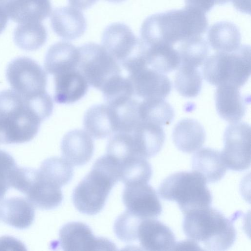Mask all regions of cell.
Instances as JSON below:
<instances>
[{
    "instance_id": "6da1fadb",
    "label": "cell",
    "mask_w": 251,
    "mask_h": 251,
    "mask_svg": "<svg viewBox=\"0 0 251 251\" xmlns=\"http://www.w3.org/2000/svg\"><path fill=\"white\" fill-rule=\"evenodd\" d=\"M208 22L205 14L185 7L148 17L140 29V40L146 46L164 44L174 46L188 38L202 36Z\"/></svg>"
},
{
    "instance_id": "7a4b0ae2",
    "label": "cell",
    "mask_w": 251,
    "mask_h": 251,
    "mask_svg": "<svg viewBox=\"0 0 251 251\" xmlns=\"http://www.w3.org/2000/svg\"><path fill=\"white\" fill-rule=\"evenodd\" d=\"M182 228L188 239L201 250L225 251L232 246L236 238L233 220L210 206L185 214Z\"/></svg>"
},
{
    "instance_id": "3957f363",
    "label": "cell",
    "mask_w": 251,
    "mask_h": 251,
    "mask_svg": "<svg viewBox=\"0 0 251 251\" xmlns=\"http://www.w3.org/2000/svg\"><path fill=\"white\" fill-rule=\"evenodd\" d=\"M44 120L32 104L13 90L0 92V143L32 140Z\"/></svg>"
},
{
    "instance_id": "277c9868",
    "label": "cell",
    "mask_w": 251,
    "mask_h": 251,
    "mask_svg": "<svg viewBox=\"0 0 251 251\" xmlns=\"http://www.w3.org/2000/svg\"><path fill=\"white\" fill-rule=\"evenodd\" d=\"M118 180L119 168L117 161L107 153L99 157L73 191L72 199L75 207L87 215L99 213Z\"/></svg>"
},
{
    "instance_id": "5b68a950",
    "label": "cell",
    "mask_w": 251,
    "mask_h": 251,
    "mask_svg": "<svg viewBox=\"0 0 251 251\" xmlns=\"http://www.w3.org/2000/svg\"><path fill=\"white\" fill-rule=\"evenodd\" d=\"M206 180L199 173L179 172L170 175L161 182L158 194L164 200L175 201L184 215L198 208L209 207L212 196Z\"/></svg>"
},
{
    "instance_id": "8992f818",
    "label": "cell",
    "mask_w": 251,
    "mask_h": 251,
    "mask_svg": "<svg viewBox=\"0 0 251 251\" xmlns=\"http://www.w3.org/2000/svg\"><path fill=\"white\" fill-rule=\"evenodd\" d=\"M202 64V75L210 84H230L239 88L251 75V47L243 45L233 52H216Z\"/></svg>"
},
{
    "instance_id": "52a82bcc",
    "label": "cell",
    "mask_w": 251,
    "mask_h": 251,
    "mask_svg": "<svg viewBox=\"0 0 251 251\" xmlns=\"http://www.w3.org/2000/svg\"><path fill=\"white\" fill-rule=\"evenodd\" d=\"M6 77L12 90L30 101L49 95L46 91V72L29 57H19L11 61L6 68Z\"/></svg>"
},
{
    "instance_id": "ba28073f",
    "label": "cell",
    "mask_w": 251,
    "mask_h": 251,
    "mask_svg": "<svg viewBox=\"0 0 251 251\" xmlns=\"http://www.w3.org/2000/svg\"><path fill=\"white\" fill-rule=\"evenodd\" d=\"M78 50L77 68L89 85L101 90L112 77L121 75L120 65L102 46L88 43Z\"/></svg>"
},
{
    "instance_id": "9c48e42d",
    "label": "cell",
    "mask_w": 251,
    "mask_h": 251,
    "mask_svg": "<svg viewBox=\"0 0 251 251\" xmlns=\"http://www.w3.org/2000/svg\"><path fill=\"white\" fill-rule=\"evenodd\" d=\"M101 42L102 47L126 70L145 57V46L124 23H115L106 26Z\"/></svg>"
},
{
    "instance_id": "30bf717a",
    "label": "cell",
    "mask_w": 251,
    "mask_h": 251,
    "mask_svg": "<svg viewBox=\"0 0 251 251\" xmlns=\"http://www.w3.org/2000/svg\"><path fill=\"white\" fill-rule=\"evenodd\" d=\"M251 131L250 126L243 122L232 123L226 128L221 153L229 169L241 172L250 168Z\"/></svg>"
},
{
    "instance_id": "8fae6325",
    "label": "cell",
    "mask_w": 251,
    "mask_h": 251,
    "mask_svg": "<svg viewBox=\"0 0 251 251\" xmlns=\"http://www.w3.org/2000/svg\"><path fill=\"white\" fill-rule=\"evenodd\" d=\"M59 243L64 251L115 250V245L104 238L96 237L90 227L80 222L63 225L59 232Z\"/></svg>"
},
{
    "instance_id": "7c38bea8",
    "label": "cell",
    "mask_w": 251,
    "mask_h": 251,
    "mask_svg": "<svg viewBox=\"0 0 251 251\" xmlns=\"http://www.w3.org/2000/svg\"><path fill=\"white\" fill-rule=\"evenodd\" d=\"M122 198L126 210L141 219L157 218L162 212L156 192L148 183L125 185Z\"/></svg>"
},
{
    "instance_id": "4fadbf2b",
    "label": "cell",
    "mask_w": 251,
    "mask_h": 251,
    "mask_svg": "<svg viewBox=\"0 0 251 251\" xmlns=\"http://www.w3.org/2000/svg\"><path fill=\"white\" fill-rule=\"evenodd\" d=\"M134 96L143 99L165 98L172 89L170 79L164 74L145 66L128 74Z\"/></svg>"
},
{
    "instance_id": "5bb4252c",
    "label": "cell",
    "mask_w": 251,
    "mask_h": 251,
    "mask_svg": "<svg viewBox=\"0 0 251 251\" xmlns=\"http://www.w3.org/2000/svg\"><path fill=\"white\" fill-rule=\"evenodd\" d=\"M137 240L142 250L146 251L174 250L176 244L172 230L154 218L140 221L137 230Z\"/></svg>"
},
{
    "instance_id": "9a60e30c",
    "label": "cell",
    "mask_w": 251,
    "mask_h": 251,
    "mask_svg": "<svg viewBox=\"0 0 251 251\" xmlns=\"http://www.w3.org/2000/svg\"><path fill=\"white\" fill-rule=\"evenodd\" d=\"M128 133L133 153L145 159L156 155L165 141V133L161 126L141 121Z\"/></svg>"
},
{
    "instance_id": "2e32d148",
    "label": "cell",
    "mask_w": 251,
    "mask_h": 251,
    "mask_svg": "<svg viewBox=\"0 0 251 251\" xmlns=\"http://www.w3.org/2000/svg\"><path fill=\"white\" fill-rule=\"evenodd\" d=\"M0 6L14 22H41L51 11L50 0H0Z\"/></svg>"
},
{
    "instance_id": "e0dca14e",
    "label": "cell",
    "mask_w": 251,
    "mask_h": 251,
    "mask_svg": "<svg viewBox=\"0 0 251 251\" xmlns=\"http://www.w3.org/2000/svg\"><path fill=\"white\" fill-rule=\"evenodd\" d=\"M63 158L73 166H82L91 159L94 150L91 136L85 131L75 129L67 132L61 144Z\"/></svg>"
},
{
    "instance_id": "ac0fdd59",
    "label": "cell",
    "mask_w": 251,
    "mask_h": 251,
    "mask_svg": "<svg viewBox=\"0 0 251 251\" xmlns=\"http://www.w3.org/2000/svg\"><path fill=\"white\" fill-rule=\"evenodd\" d=\"M54 76V101L68 104L81 99L86 94L89 84L78 68L62 72Z\"/></svg>"
},
{
    "instance_id": "d6986e66",
    "label": "cell",
    "mask_w": 251,
    "mask_h": 251,
    "mask_svg": "<svg viewBox=\"0 0 251 251\" xmlns=\"http://www.w3.org/2000/svg\"><path fill=\"white\" fill-rule=\"evenodd\" d=\"M51 25L60 37L67 40H74L82 36L87 28L83 13L73 7L55 8L50 17Z\"/></svg>"
},
{
    "instance_id": "ffe728a7",
    "label": "cell",
    "mask_w": 251,
    "mask_h": 251,
    "mask_svg": "<svg viewBox=\"0 0 251 251\" xmlns=\"http://www.w3.org/2000/svg\"><path fill=\"white\" fill-rule=\"evenodd\" d=\"M215 101L219 115L228 122H239L245 114L246 103L236 86L230 84L218 86Z\"/></svg>"
},
{
    "instance_id": "44dd1931",
    "label": "cell",
    "mask_w": 251,
    "mask_h": 251,
    "mask_svg": "<svg viewBox=\"0 0 251 251\" xmlns=\"http://www.w3.org/2000/svg\"><path fill=\"white\" fill-rule=\"evenodd\" d=\"M83 126L91 137L102 139L117 132L116 116L112 107L107 104H96L85 113Z\"/></svg>"
},
{
    "instance_id": "7402d4cb",
    "label": "cell",
    "mask_w": 251,
    "mask_h": 251,
    "mask_svg": "<svg viewBox=\"0 0 251 251\" xmlns=\"http://www.w3.org/2000/svg\"><path fill=\"white\" fill-rule=\"evenodd\" d=\"M35 210L27 198L13 197L0 202V219L15 228L24 229L33 223Z\"/></svg>"
},
{
    "instance_id": "603a6c76",
    "label": "cell",
    "mask_w": 251,
    "mask_h": 251,
    "mask_svg": "<svg viewBox=\"0 0 251 251\" xmlns=\"http://www.w3.org/2000/svg\"><path fill=\"white\" fill-rule=\"evenodd\" d=\"M79 59L78 48L68 42H59L48 49L44 61L45 69L48 73L54 75L77 69Z\"/></svg>"
},
{
    "instance_id": "cb8c5ba5",
    "label": "cell",
    "mask_w": 251,
    "mask_h": 251,
    "mask_svg": "<svg viewBox=\"0 0 251 251\" xmlns=\"http://www.w3.org/2000/svg\"><path fill=\"white\" fill-rule=\"evenodd\" d=\"M26 195L34 206L44 210L58 207L63 199L61 187L43 176L38 170L34 182Z\"/></svg>"
},
{
    "instance_id": "d4e9b609",
    "label": "cell",
    "mask_w": 251,
    "mask_h": 251,
    "mask_svg": "<svg viewBox=\"0 0 251 251\" xmlns=\"http://www.w3.org/2000/svg\"><path fill=\"white\" fill-rule=\"evenodd\" d=\"M173 140L176 147L185 153H193L200 149L206 134L202 126L192 119L179 121L173 130Z\"/></svg>"
},
{
    "instance_id": "484cf974",
    "label": "cell",
    "mask_w": 251,
    "mask_h": 251,
    "mask_svg": "<svg viewBox=\"0 0 251 251\" xmlns=\"http://www.w3.org/2000/svg\"><path fill=\"white\" fill-rule=\"evenodd\" d=\"M192 168L208 183H215L225 175L226 166L221 151L210 148L199 149L192 157Z\"/></svg>"
},
{
    "instance_id": "4316f807",
    "label": "cell",
    "mask_w": 251,
    "mask_h": 251,
    "mask_svg": "<svg viewBox=\"0 0 251 251\" xmlns=\"http://www.w3.org/2000/svg\"><path fill=\"white\" fill-rule=\"evenodd\" d=\"M207 36L208 45L217 52H233L241 46L240 30L230 22L215 23L209 28Z\"/></svg>"
},
{
    "instance_id": "83f0119b",
    "label": "cell",
    "mask_w": 251,
    "mask_h": 251,
    "mask_svg": "<svg viewBox=\"0 0 251 251\" xmlns=\"http://www.w3.org/2000/svg\"><path fill=\"white\" fill-rule=\"evenodd\" d=\"M145 47L146 62L151 68L166 74L179 67L180 58L177 50L173 46L159 44Z\"/></svg>"
},
{
    "instance_id": "f1b7e54d",
    "label": "cell",
    "mask_w": 251,
    "mask_h": 251,
    "mask_svg": "<svg viewBox=\"0 0 251 251\" xmlns=\"http://www.w3.org/2000/svg\"><path fill=\"white\" fill-rule=\"evenodd\" d=\"M139 113L141 122L158 126L169 125L175 117L173 108L162 98L144 99L139 103Z\"/></svg>"
},
{
    "instance_id": "f546056e",
    "label": "cell",
    "mask_w": 251,
    "mask_h": 251,
    "mask_svg": "<svg viewBox=\"0 0 251 251\" xmlns=\"http://www.w3.org/2000/svg\"><path fill=\"white\" fill-rule=\"evenodd\" d=\"M13 38L16 45L21 49L34 51L45 44L47 32L41 22L22 23L15 28Z\"/></svg>"
},
{
    "instance_id": "4dcf8cb0",
    "label": "cell",
    "mask_w": 251,
    "mask_h": 251,
    "mask_svg": "<svg viewBox=\"0 0 251 251\" xmlns=\"http://www.w3.org/2000/svg\"><path fill=\"white\" fill-rule=\"evenodd\" d=\"M119 180L125 185L148 183L152 176V168L146 159L133 156L120 162Z\"/></svg>"
},
{
    "instance_id": "1f68e13d",
    "label": "cell",
    "mask_w": 251,
    "mask_h": 251,
    "mask_svg": "<svg viewBox=\"0 0 251 251\" xmlns=\"http://www.w3.org/2000/svg\"><path fill=\"white\" fill-rule=\"evenodd\" d=\"M177 50L181 64L198 68L207 58L209 49L208 43L204 38L198 36L180 42Z\"/></svg>"
},
{
    "instance_id": "d6a6232c",
    "label": "cell",
    "mask_w": 251,
    "mask_h": 251,
    "mask_svg": "<svg viewBox=\"0 0 251 251\" xmlns=\"http://www.w3.org/2000/svg\"><path fill=\"white\" fill-rule=\"evenodd\" d=\"M202 77L197 68L180 64L175 78L176 91L186 98L197 96L201 89Z\"/></svg>"
},
{
    "instance_id": "836d02e7",
    "label": "cell",
    "mask_w": 251,
    "mask_h": 251,
    "mask_svg": "<svg viewBox=\"0 0 251 251\" xmlns=\"http://www.w3.org/2000/svg\"><path fill=\"white\" fill-rule=\"evenodd\" d=\"M38 170L42 176L61 187L71 180L74 173L73 166L64 158L58 157L45 159Z\"/></svg>"
},
{
    "instance_id": "e575fe53",
    "label": "cell",
    "mask_w": 251,
    "mask_h": 251,
    "mask_svg": "<svg viewBox=\"0 0 251 251\" xmlns=\"http://www.w3.org/2000/svg\"><path fill=\"white\" fill-rule=\"evenodd\" d=\"M100 91L106 104L109 105L121 104L134 96L131 81L121 75L112 77Z\"/></svg>"
},
{
    "instance_id": "d590c367",
    "label": "cell",
    "mask_w": 251,
    "mask_h": 251,
    "mask_svg": "<svg viewBox=\"0 0 251 251\" xmlns=\"http://www.w3.org/2000/svg\"><path fill=\"white\" fill-rule=\"evenodd\" d=\"M143 220L126 210L116 220L113 229L116 236L125 243H132L137 240L138 225Z\"/></svg>"
},
{
    "instance_id": "8d00e7d4",
    "label": "cell",
    "mask_w": 251,
    "mask_h": 251,
    "mask_svg": "<svg viewBox=\"0 0 251 251\" xmlns=\"http://www.w3.org/2000/svg\"><path fill=\"white\" fill-rule=\"evenodd\" d=\"M36 173V169L16 166L9 174L10 187L26 194L34 182Z\"/></svg>"
},
{
    "instance_id": "74e56055",
    "label": "cell",
    "mask_w": 251,
    "mask_h": 251,
    "mask_svg": "<svg viewBox=\"0 0 251 251\" xmlns=\"http://www.w3.org/2000/svg\"><path fill=\"white\" fill-rule=\"evenodd\" d=\"M16 166V163L12 156L0 150V202L10 187L8 176L11 170Z\"/></svg>"
},
{
    "instance_id": "f35d334b",
    "label": "cell",
    "mask_w": 251,
    "mask_h": 251,
    "mask_svg": "<svg viewBox=\"0 0 251 251\" xmlns=\"http://www.w3.org/2000/svg\"><path fill=\"white\" fill-rule=\"evenodd\" d=\"M230 2V0H185L186 7L192 8L206 13L215 5H223Z\"/></svg>"
},
{
    "instance_id": "ab89813d",
    "label": "cell",
    "mask_w": 251,
    "mask_h": 251,
    "mask_svg": "<svg viewBox=\"0 0 251 251\" xmlns=\"http://www.w3.org/2000/svg\"><path fill=\"white\" fill-rule=\"evenodd\" d=\"M0 250H26L24 245L17 239L9 236L0 237Z\"/></svg>"
},
{
    "instance_id": "60d3db41",
    "label": "cell",
    "mask_w": 251,
    "mask_h": 251,
    "mask_svg": "<svg viewBox=\"0 0 251 251\" xmlns=\"http://www.w3.org/2000/svg\"><path fill=\"white\" fill-rule=\"evenodd\" d=\"M230 2L238 11L250 14V0H230Z\"/></svg>"
},
{
    "instance_id": "b9f144b4",
    "label": "cell",
    "mask_w": 251,
    "mask_h": 251,
    "mask_svg": "<svg viewBox=\"0 0 251 251\" xmlns=\"http://www.w3.org/2000/svg\"><path fill=\"white\" fill-rule=\"evenodd\" d=\"M98 0H68L72 7L80 10H85L90 7Z\"/></svg>"
},
{
    "instance_id": "7bdbcfd3",
    "label": "cell",
    "mask_w": 251,
    "mask_h": 251,
    "mask_svg": "<svg viewBox=\"0 0 251 251\" xmlns=\"http://www.w3.org/2000/svg\"><path fill=\"white\" fill-rule=\"evenodd\" d=\"M8 21V16L5 11L0 6V34L5 29Z\"/></svg>"
},
{
    "instance_id": "ee69618b",
    "label": "cell",
    "mask_w": 251,
    "mask_h": 251,
    "mask_svg": "<svg viewBox=\"0 0 251 251\" xmlns=\"http://www.w3.org/2000/svg\"><path fill=\"white\" fill-rule=\"evenodd\" d=\"M110 2L114 3H119L125 1V0H107Z\"/></svg>"
}]
</instances>
